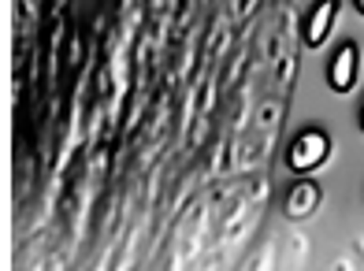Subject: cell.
<instances>
[{
  "label": "cell",
  "instance_id": "1",
  "mask_svg": "<svg viewBox=\"0 0 364 271\" xmlns=\"http://www.w3.org/2000/svg\"><path fill=\"white\" fill-rule=\"evenodd\" d=\"M327 152H331L327 134H320V130H305L301 138L290 145V167H294L297 175H309V171H316V167L327 160Z\"/></svg>",
  "mask_w": 364,
  "mask_h": 271
},
{
  "label": "cell",
  "instance_id": "2",
  "mask_svg": "<svg viewBox=\"0 0 364 271\" xmlns=\"http://www.w3.org/2000/svg\"><path fill=\"white\" fill-rule=\"evenodd\" d=\"M327 82H331V90H335V93H350L357 86V45H342L335 53Z\"/></svg>",
  "mask_w": 364,
  "mask_h": 271
},
{
  "label": "cell",
  "instance_id": "3",
  "mask_svg": "<svg viewBox=\"0 0 364 271\" xmlns=\"http://www.w3.org/2000/svg\"><path fill=\"white\" fill-rule=\"evenodd\" d=\"M335 11H338V0H320V4L312 8L309 23H305V41H309L312 48L327 41L331 26H335Z\"/></svg>",
  "mask_w": 364,
  "mask_h": 271
},
{
  "label": "cell",
  "instance_id": "4",
  "mask_svg": "<svg viewBox=\"0 0 364 271\" xmlns=\"http://www.w3.org/2000/svg\"><path fill=\"white\" fill-rule=\"evenodd\" d=\"M316 205H320V190H316V186H312V182H297L290 190V197H287V216L290 219H305Z\"/></svg>",
  "mask_w": 364,
  "mask_h": 271
},
{
  "label": "cell",
  "instance_id": "5",
  "mask_svg": "<svg viewBox=\"0 0 364 271\" xmlns=\"http://www.w3.org/2000/svg\"><path fill=\"white\" fill-rule=\"evenodd\" d=\"M357 11H360V15H364V0H357Z\"/></svg>",
  "mask_w": 364,
  "mask_h": 271
},
{
  "label": "cell",
  "instance_id": "6",
  "mask_svg": "<svg viewBox=\"0 0 364 271\" xmlns=\"http://www.w3.org/2000/svg\"><path fill=\"white\" fill-rule=\"evenodd\" d=\"M360 130H364V108H360Z\"/></svg>",
  "mask_w": 364,
  "mask_h": 271
}]
</instances>
